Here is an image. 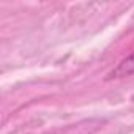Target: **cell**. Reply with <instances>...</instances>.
Here are the masks:
<instances>
[{
  "instance_id": "obj_1",
  "label": "cell",
  "mask_w": 134,
  "mask_h": 134,
  "mask_svg": "<svg viewBox=\"0 0 134 134\" xmlns=\"http://www.w3.org/2000/svg\"><path fill=\"white\" fill-rule=\"evenodd\" d=\"M134 74V52L129 54L126 58H123L115 68L106 76V81H110V79H118V77H126V76H131Z\"/></svg>"
}]
</instances>
